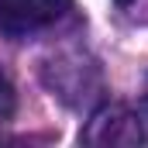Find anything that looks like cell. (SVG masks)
<instances>
[{"label":"cell","instance_id":"4","mask_svg":"<svg viewBox=\"0 0 148 148\" xmlns=\"http://www.w3.org/2000/svg\"><path fill=\"white\" fill-rule=\"evenodd\" d=\"M141 103H145V110H148V76H145V93H141Z\"/></svg>","mask_w":148,"mask_h":148},{"label":"cell","instance_id":"2","mask_svg":"<svg viewBox=\"0 0 148 148\" xmlns=\"http://www.w3.org/2000/svg\"><path fill=\"white\" fill-rule=\"evenodd\" d=\"M83 141L86 145H145L148 127L141 114L127 110V107H103L86 124Z\"/></svg>","mask_w":148,"mask_h":148},{"label":"cell","instance_id":"1","mask_svg":"<svg viewBox=\"0 0 148 148\" xmlns=\"http://www.w3.org/2000/svg\"><path fill=\"white\" fill-rule=\"evenodd\" d=\"M73 0H0V31L10 38H28L55 24Z\"/></svg>","mask_w":148,"mask_h":148},{"label":"cell","instance_id":"5","mask_svg":"<svg viewBox=\"0 0 148 148\" xmlns=\"http://www.w3.org/2000/svg\"><path fill=\"white\" fill-rule=\"evenodd\" d=\"M114 3H121V7H127V3H131V0H114Z\"/></svg>","mask_w":148,"mask_h":148},{"label":"cell","instance_id":"3","mask_svg":"<svg viewBox=\"0 0 148 148\" xmlns=\"http://www.w3.org/2000/svg\"><path fill=\"white\" fill-rule=\"evenodd\" d=\"M14 114V86L7 83V76L0 73V121Z\"/></svg>","mask_w":148,"mask_h":148}]
</instances>
